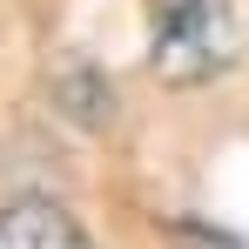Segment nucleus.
Returning a JSON list of instances; mask_svg holds the SVG:
<instances>
[{
    "mask_svg": "<svg viewBox=\"0 0 249 249\" xmlns=\"http://www.w3.org/2000/svg\"><path fill=\"white\" fill-rule=\"evenodd\" d=\"M0 249H94L81 236V222L47 196H20L0 209Z\"/></svg>",
    "mask_w": 249,
    "mask_h": 249,
    "instance_id": "2",
    "label": "nucleus"
},
{
    "mask_svg": "<svg viewBox=\"0 0 249 249\" xmlns=\"http://www.w3.org/2000/svg\"><path fill=\"white\" fill-rule=\"evenodd\" d=\"M168 243H175V249H243L229 229H215V222H196V215L168 222Z\"/></svg>",
    "mask_w": 249,
    "mask_h": 249,
    "instance_id": "3",
    "label": "nucleus"
},
{
    "mask_svg": "<svg viewBox=\"0 0 249 249\" xmlns=\"http://www.w3.org/2000/svg\"><path fill=\"white\" fill-rule=\"evenodd\" d=\"M222 0H155V68L196 81L222 68Z\"/></svg>",
    "mask_w": 249,
    "mask_h": 249,
    "instance_id": "1",
    "label": "nucleus"
}]
</instances>
